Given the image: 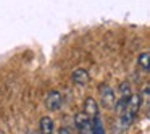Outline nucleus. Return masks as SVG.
Masks as SVG:
<instances>
[{"label": "nucleus", "mask_w": 150, "mask_h": 134, "mask_svg": "<svg viewBox=\"0 0 150 134\" xmlns=\"http://www.w3.org/2000/svg\"><path fill=\"white\" fill-rule=\"evenodd\" d=\"M137 65L139 68H142V71H149V52H142L137 57Z\"/></svg>", "instance_id": "1a4fd4ad"}, {"label": "nucleus", "mask_w": 150, "mask_h": 134, "mask_svg": "<svg viewBox=\"0 0 150 134\" xmlns=\"http://www.w3.org/2000/svg\"><path fill=\"white\" fill-rule=\"evenodd\" d=\"M33 134H37V133H33Z\"/></svg>", "instance_id": "9b49d317"}, {"label": "nucleus", "mask_w": 150, "mask_h": 134, "mask_svg": "<svg viewBox=\"0 0 150 134\" xmlns=\"http://www.w3.org/2000/svg\"><path fill=\"white\" fill-rule=\"evenodd\" d=\"M58 134H73V131H71V128H68V126H63V128H60Z\"/></svg>", "instance_id": "9d476101"}, {"label": "nucleus", "mask_w": 150, "mask_h": 134, "mask_svg": "<svg viewBox=\"0 0 150 134\" xmlns=\"http://www.w3.org/2000/svg\"><path fill=\"white\" fill-rule=\"evenodd\" d=\"M98 92H100L102 105H103L105 108H113L115 107V102H116V97H115L113 89H111L108 84H102L100 87H98Z\"/></svg>", "instance_id": "f257e3e1"}, {"label": "nucleus", "mask_w": 150, "mask_h": 134, "mask_svg": "<svg viewBox=\"0 0 150 134\" xmlns=\"http://www.w3.org/2000/svg\"><path fill=\"white\" fill-rule=\"evenodd\" d=\"M62 102H63V99H62V94H60L58 91H50L49 94L45 95V107H47V110H50V111L58 110V108L62 107Z\"/></svg>", "instance_id": "f03ea898"}, {"label": "nucleus", "mask_w": 150, "mask_h": 134, "mask_svg": "<svg viewBox=\"0 0 150 134\" xmlns=\"http://www.w3.org/2000/svg\"><path fill=\"white\" fill-rule=\"evenodd\" d=\"M91 128H92V134H107V133H105L103 121L100 120V116L92 118V120H91Z\"/></svg>", "instance_id": "423d86ee"}, {"label": "nucleus", "mask_w": 150, "mask_h": 134, "mask_svg": "<svg viewBox=\"0 0 150 134\" xmlns=\"http://www.w3.org/2000/svg\"><path fill=\"white\" fill-rule=\"evenodd\" d=\"M82 108H84V111L82 113H86L89 118H95V116H98V113H100V108H98V104H97V100H95L94 97H87L84 100V104H82Z\"/></svg>", "instance_id": "7ed1b4c3"}, {"label": "nucleus", "mask_w": 150, "mask_h": 134, "mask_svg": "<svg viewBox=\"0 0 150 134\" xmlns=\"http://www.w3.org/2000/svg\"><path fill=\"white\" fill-rule=\"evenodd\" d=\"M89 79H91L89 71L84 68H76L74 71L71 73V81H73V84H76V86H86L89 82Z\"/></svg>", "instance_id": "20e7f679"}, {"label": "nucleus", "mask_w": 150, "mask_h": 134, "mask_svg": "<svg viewBox=\"0 0 150 134\" xmlns=\"http://www.w3.org/2000/svg\"><path fill=\"white\" fill-rule=\"evenodd\" d=\"M132 95V89H131V84L129 82H121L120 84V99H123V100H129V97Z\"/></svg>", "instance_id": "0eeeda50"}, {"label": "nucleus", "mask_w": 150, "mask_h": 134, "mask_svg": "<svg viewBox=\"0 0 150 134\" xmlns=\"http://www.w3.org/2000/svg\"><path fill=\"white\" fill-rule=\"evenodd\" d=\"M39 129L40 134H53V129H55V123L50 116H42L39 123Z\"/></svg>", "instance_id": "39448f33"}, {"label": "nucleus", "mask_w": 150, "mask_h": 134, "mask_svg": "<svg viewBox=\"0 0 150 134\" xmlns=\"http://www.w3.org/2000/svg\"><path fill=\"white\" fill-rule=\"evenodd\" d=\"M91 123V118L87 116L86 113H76L74 115V126L78 128V131L81 129V128H84L86 124Z\"/></svg>", "instance_id": "6e6552de"}]
</instances>
